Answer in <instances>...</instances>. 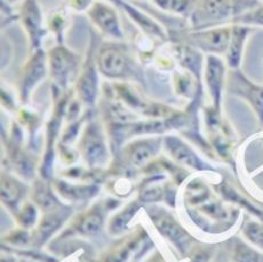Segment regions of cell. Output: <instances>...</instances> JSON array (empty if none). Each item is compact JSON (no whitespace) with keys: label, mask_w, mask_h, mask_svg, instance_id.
Returning <instances> with one entry per match:
<instances>
[{"label":"cell","mask_w":263,"mask_h":262,"mask_svg":"<svg viewBox=\"0 0 263 262\" xmlns=\"http://www.w3.org/2000/svg\"><path fill=\"white\" fill-rule=\"evenodd\" d=\"M229 89L232 94L245 99L263 124V87L253 84L238 69L231 70L229 76Z\"/></svg>","instance_id":"cell-10"},{"label":"cell","mask_w":263,"mask_h":262,"mask_svg":"<svg viewBox=\"0 0 263 262\" xmlns=\"http://www.w3.org/2000/svg\"><path fill=\"white\" fill-rule=\"evenodd\" d=\"M2 195L3 199L6 201L7 204H16V201L20 199V195H21V187H20L17 182L13 180L5 179L3 181V188H2Z\"/></svg>","instance_id":"cell-20"},{"label":"cell","mask_w":263,"mask_h":262,"mask_svg":"<svg viewBox=\"0 0 263 262\" xmlns=\"http://www.w3.org/2000/svg\"><path fill=\"white\" fill-rule=\"evenodd\" d=\"M31 214H36L34 213V210H33V208H28V214L27 215H31ZM27 218H29V220H30V223H33V221H34V218H36V216H23V220L25 221V219Z\"/></svg>","instance_id":"cell-28"},{"label":"cell","mask_w":263,"mask_h":262,"mask_svg":"<svg viewBox=\"0 0 263 262\" xmlns=\"http://www.w3.org/2000/svg\"><path fill=\"white\" fill-rule=\"evenodd\" d=\"M245 235L255 245L263 249V226L257 223H249L245 228Z\"/></svg>","instance_id":"cell-24"},{"label":"cell","mask_w":263,"mask_h":262,"mask_svg":"<svg viewBox=\"0 0 263 262\" xmlns=\"http://www.w3.org/2000/svg\"><path fill=\"white\" fill-rule=\"evenodd\" d=\"M69 11L62 5L59 8L53 9L52 12L48 14L46 18V27L48 32H50L54 36L57 44H65V32L69 28Z\"/></svg>","instance_id":"cell-14"},{"label":"cell","mask_w":263,"mask_h":262,"mask_svg":"<svg viewBox=\"0 0 263 262\" xmlns=\"http://www.w3.org/2000/svg\"><path fill=\"white\" fill-rule=\"evenodd\" d=\"M157 226L159 227V230L163 233L164 236L168 237L172 241H174L175 244H178L180 248H183L186 244L184 241L185 233L171 218L161 219V221H159V223Z\"/></svg>","instance_id":"cell-18"},{"label":"cell","mask_w":263,"mask_h":262,"mask_svg":"<svg viewBox=\"0 0 263 262\" xmlns=\"http://www.w3.org/2000/svg\"><path fill=\"white\" fill-rule=\"evenodd\" d=\"M85 157L90 164H98L103 162L105 157V145L103 143V138L101 134L100 127L92 123L87 129L84 138Z\"/></svg>","instance_id":"cell-13"},{"label":"cell","mask_w":263,"mask_h":262,"mask_svg":"<svg viewBox=\"0 0 263 262\" xmlns=\"http://www.w3.org/2000/svg\"><path fill=\"white\" fill-rule=\"evenodd\" d=\"M98 45L95 37H90V44L77 78V94L83 103L93 105L99 93V68L96 62Z\"/></svg>","instance_id":"cell-7"},{"label":"cell","mask_w":263,"mask_h":262,"mask_svg":"<svg viewBox=\"0 0 263 262\" xmlns=\"http://www.w3.org/2000/svg\"><path fill=\"white\" fill-rule=\"evenodd\" d=\"M117 8L107 0H95L86 14L93 27L103 37L114 42H123L125 33Z\"/></svg>","instance_id":"cell-6"},{"label":"cell","mask_w":263,"mask_h":262,"mask_svg":"<svg viewBox=\"0 0 263 262\" xmlns=\"http://www.w3.org/2000/svg\"><path fill=\"white\" fill-rule=\"evenodd\" d=\"M16 20H18L27 33L30 52L42 48L48 30L38 0H23L20 3Z\"/></svg>","instance_id":"cell-5"},{"label":"cell","mask_w":263,"mask_h":262,"mask_svg":"<svg viewBox=\"0 0 263 262\" xmlns=\"http://www.w3.org/2000/svg\"><path fill=\"white\" fill-rule=\"evenodd\" d=\"M230 24H242L247 27H263V5L251 9L232 20Z\"/></svg>","instance_id":"cell-19"},{"label":"cell","mask_w":263,"mask_h":262,"mask_svg":"<svg viewBox=\"0 0 263 262\" xmlns=\"http://www.w3.org/2000/svg\"><path fill=\"white\" fill-rule=\"evenodd\" d=\"M48 71V59L45 49L38 48L30 52L29 59L23 65L20 95L23 101H28L33 88L42 82Z\"/></svg>","instance_id":"cell-9"},{"label":"cell","mask_w":263,"mask_h":262,"mask_svg":"<svg viewBox=\"0 0 263 262\" xmlns=\"http://www.w3.org/2000/svg\"><path fill=\"white\" fill-rule=\"evenodd\" d=\"M252 32V27L242 24H231V34L229 45L226 52V62L231 70L239 69L242 54H244L245 44L247 42L250 33Z\"/></svg>","instance_id":"cell-12"},{"label":"cell","mask_w":263,"mask_h":262,"mask_svg":"<svg viewBox=\"0 0 263 262\" xmlns=\"http://www.w3.org/2000/svg\"><path fill=\"white\" fill-rule=\"evenodd\" d=\"M260 5V0H195L194 7L186 17L188 29L198 30L226 25Z\"/></svg>","instance_id":"cell-1"},{"label":"cell","mask_w":263,"mask_h":262,"mask_svg":"<svg viewBox=\"0 0 263 262\" xmlns=\"http://www.w3.org/2000/svg\"><path fill=\"white\" fill-rule=\"evenodd\" d=\"M150 2L160 11L178 16L180 15L184 18L189 16L195 4V0H150Z\"/></svg>","instance_id":"cell-16"},{"label":"cell","mask_w":263,"mask_h":262,"mask_svg":"<svg viewBox=\"0 0 263 262\" xmlns=\"http://www.w3.org/2000/svg\"><path fill=\"white\" fill-rule=\"evenodd\" d=\"M194 262H207V258H205L204 255H199L197 256Z\"/></svg>","instance_id":"cell-30"},{"label":"cell","mask_w":263,"mask_h":262,"mask_svg":"<svg viewBox=\"0 0 263 262\" xmlns=\"http://www.w3.org/2000/svg\"><path fill=\"white\" fill-rule=\"evenodd\" d=\"M102 222H103L102 215H101L99 212H93L84 219L82 224L79 227V230L82 231L83 234L93 235L98 233V231L101 229Z\"/></svg>","instance_id":"cell-21"},{"label":"cell","mask_w":263,"mask_h":262,"mask_svg":"<svg viewBox=\"0 0 263 262\" xmlns=\"http://www.w3.org/2000/svg\"><path fill=\"white\" fill-rule=\"evenodd\" d=\"M158 145V140H146L136 143L130 151L132 163L136 166L143 165L157 153Z\"/></svg>","instance_id":"cell-17"},{"label":"cell","mask_w":263,"mask_h":262,"mask_svg":"<svg viewBox=\"0 0 263 262\" xmlns=\"http://www.w3.org/2000/svg\"><path fill=\"white\" fill-rule=\"evenodd\" d=\"M136 209H138V206L135 204H132L124 212H121L116 218H114L112 222H111V230H112V233H121L126 228L130 218L134 215Z\"/></svg>","instance_id":"cell-22"},{"label":"cell","mask_w":263,"mask_h":262,"mask_svg":"<svg viewBox=\"0 0 263 262\" xmlns=\"http://www.w3.org/2000/svg\"><path fill=\"white\" fill-rule=\"evenodd\" d=\"M95 0H64L63 5L70 11L78 13H86L92 6Z\"/></svg>","instance_id":"cell-26"},{"label":"cell","mask_w":263,"mask_h":262,"mask_svg":"<svg viewBox=\"0 0 263 262\" xmlns=\"http://www.w3.org/2000/svg\"><path fill=\"white\" fill-rule=\"evenodd\" d=\"M167 147L171 150V154L174 156V158L179 162L185 165L194 167L196 170H205L209 167L198 158L194 151H192L183 141L179 140L178 138H168L166 140Z\"/></svg>","instance_id":"cell-15"},{"label":"cell","mask_w":263,"mask_h":262,"mask_svg":"<svg viewBox=\"0 0 263 262\" xmlns=\"http://www.w3.org/2000/svg\"><path fill=\"white\" fill-rule=\"evenodd\" d=\"M236 262H260V256L254 250L250 249L247 245L239 244L235 250Z\"/></svg>","instance_id":"cell-23"},{"label":"cell","mask_w":263,"mask_h":262,"mask_svg":"<svg viewBox=\"0 0 263 262\" xmlns=\"http://www.w3.org/2000/svg\"><path fill=\"white\" fill-rule=\"evenodd\" d=\"M3 2L7 3L8 5H11V6H14V5H16L18 3H22L23 0H3Z\"/></svg>","instance_id":"cell-29"},{"label":"cell","mask_w":263,"mask_h":262,"mask_svg":"<svg viewBox=\"0 0 263 262\" xmlns=\"http://www.w3.org/2000/svg\"><path fill=\"white\" fill-rule=\"evenodd\" d=\"M117 7L123 9V12L127 15L129 20L136 27L139 28L140 32L154 39L155 42L159 44L170 43V34L163 25L158 21H156L154 17L141 9L138 4L129 3L127 0H120Z\"/></svg>","instance_id":"cell-8"},{"label":"cell","mask_w":263,"mask_h":262,"mask_svg":"<svg viewBox=\"0 0 263 262\" xmlns=\"http://www.w3.org/2000/svg\"><path fill=\"white\" fill-rule=\"evenodd\" d=\"M170 42L186 44L206 55L226 54L231 34V24L207 29H179L168 31Z\"/></svg>","instance_id":"cell-2"},{"label":"cell","mask_w":263,"mask_h":262,"mask_svg":"<svg viewBox=\"0 0 263 262\" xmlns=\"http://www.w3.org/2000/svg\"><path fill=\"white\" fill-rule=\"evenodd\" d=\"M60 223H61V220H57L52 216V218H48L44 221L40 230L43 231L44 235H49L50 233H53V231L58 228Z\"/></svg>","instance_id":"cell-27"},{"label":"cell","mask_w":263,"mask_h":262,"mask_svg":"<svg viewBox=\"0 0 263 262\" xmlns=\"http://www.w3.org/2000/svg\"><path fill=\"white\" fill-rule=\"evenodd\" d=\"M36 200L44 209H52L54 204H57V199L49 193V190L45 185H40L36 191Z\"/></svg>","instance_id":"cell-25"},{"label":"cell","mask_w":263,"mask_h":262,"mask_svg":"<svg viewBox=\"0 0 263 262\" xmlns=\"http://www.w3.org/2000/svg\"><path fill=\"white\" fill-rule=\"evenodd\" d=\"M48 71L55 87L64 90L77 72L80 71V57L65 44H57L47 52Z\"/></svg>","instance_id":"cell-4"},{"label":"cell","mask_w":263,"mask_h":262,"mask_svg":"<svg viewBox=\"0 0 263 262\" xmlns=\"http://www.w3.org/2000/svg\"><path fill=\"white\" fill-rule=\"evenodd\" d=\"M128 47L121 42L108 40L101 44L96 54L99 71L108 78H127L134 71Z\"/></svg>","instance_id":"cell-3"},{"label":"cell","mask_w":263,"mask_h":262,"mask_svg":"<svg viewBox=\"0 0 263 262\" xmlns=\"http://www.w3.org/2000/svg\"><path fill=\"white\" fill-rule=\"evenodd\" d=\"M204 77L213 101V108L220 111L222 92L226 83V63L220 55H206Z\"/></svg>","instance_id":"cell-11"}]
</instances>
